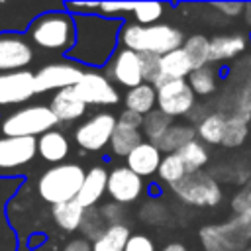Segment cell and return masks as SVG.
Returning <instances> with one entry per match:
<instances>
[{"instance_id":"obj_39","label":"cell","mask_w":251,"mask_h":251,"mask_svg":"<svg viewBox=\"0 0 251 251\" xmlns=\"http://www.w3.org/2000/svg\"><path fill=\"white\" fill-rule=\"evenodd\" d=\"M133 8L135 4H120V2H102L98 6V14L102 18H108V20H118V14H126V12H131L133 14Z\"/></svg>"},{"instance_id":"obj_10","label":"cell","mask_w":251,"mask_h":251,"mask_svg":"<svg viewBox=\"0 0 251 251\" xmlns=\"http://www.w3.org/2000/svg\"><path fill=\"white\" fill-rule=\"evenodd\" d=\"M196 94L190 88L186 78L180 80H167L157 88V108L171 118L186 116L194 108Z\"/></svg>"},{"instance_id":"obj_27","label":"cell","mask_w":251,"mask_h":251,"mask_svg":"<svg viewBox=\"0 0 251 251\" xmlns=\"http://www.w3.org/2000/svg\"><path fill=\"white\" fill-rule=\"evenodd\" d=\"M139 143H143L141 139V131L139 129H133L129 126H124L118 122L114 133H112V139H110V149L112 153H116L118 157H127Z\"/></svg>"},{"instance_id":"obj_37","label":"cell","mask_w":251,"mask_h":251,"mask_svg":"<svg viewBox=\"0 0 251 251\" xmlns=\"http://www.w3.org/2000/svg\"><path fill=\"white\" fill-rule=\"evenodd\" d=\"M163 12H165V4L161 2H141V4H135L133 18L141 25H155L157 20L163 16Z\"/></svg>"},{"instance_id":"obj_32","label":"cell","mask_w":251,"mask_h":251,"mask_svg":"<svg viewBox=\"0 0 251 251\" xmlns=\"http://www.w3.org/2000/svg\"><path fill=\"white\" fill-rule=\"evenodd\" d=\"M182 49L186 51L190 63L194 69L206 67L210 63V39L204 35H190L188 39H184Z\"/></svg>"},{"instance_id":"obj_38","label":"cell","mask_w":251,"mask_h":251,"mask_svg":"<svg viewBox=\"0 0 251 251\" xmlns=\"http://www.w3.org/2000/svg\"><path fill=\"white\" fill-rule=\"evenodd\" d=\"M233 112H235V114L251 116V78H247V80L241 84V88L237 90Z\"/></svg>"},{"instance_id":"obj_3","label":"cell","mask_w":251,"mask_h":251,"mask_svg":"<svg viewBox=\"0 0 251 251\" xmlns=\"http://www.w3.org/2000/svg\"><path fill=\"white\" fill-rule=\"evenodd\" d=\"M120 45L135 53H155L159 57L176 51L184 45V35L178 27L169 24L141 25L137 22L122 24Z\"/></svg>"},{"instance_id":"obj_15","label":"cell","mask_w":251,"mask_h":251,"mask_svg":"<svg viewBox=\"0 0 251 251\" xmlns=\"http://www.w3.org/2000/svg\"><path fill=\"white\" fill-rule=\"evenodd\" d=\"M73 88L84 104L114 106V104L120 102V94H118L116 86L108 80L106 75L96 73V71H84L82 78Z\"/></svg>"},{"instance_id":"obj_18","label":"cell","mask_w":251,"mask_h":251,"mask_svg":"<svg viewBox=\"0 0 251 251\" xmlns=\"http://www.w3.org/2000/svg\"><path fill=\"white\" fill-rule=\"evenodd\" d=\"M108 171L104 167H92L90 171H86L84 182L80 186V192L76 196V202L82 208H94L98 204V200L104 196V192L108 190Z\"/></svg>"},{"instance_id":"obj_5","label":"cell","mask_w":251,"mask_h":251,"mask_svg":"<svg viewBox=\"0 0 251 251\" xmlns=\"http://www.w3.org/2000/svg\"><path fill=\"white\" fill-rule=\"evenodd\" d=\"M59 120L51 112L49 106L41 104H31V106H22L6 116L0 118V135L8 137H41L43 133L55 129Z\"/></svg>"},{"instance_id":"obj_13","label":"cell","mask_w":251,"mask_h":251,"mask_svg":"<svg viewBox=\"0 0 251 251\" xmlns=\"http://www.w3.org/2000/svg\"><path fill=\"white\" fill-rule=\"evenodd\" d=\"M84 71L75 63V61H61V63H51L41 67L35 73V90L39 92H49V90H65L73 88L80 78Z\"/></svg>"},{"instance_id":"obj_36","label":"cell","mask_w":251,"mask_h":251,"mask_svg":"<svg viewBox=\"0 0 251 251\" xmlns=\"http://www.w3.org/2000/svg\"><path fill=\"white\" fill-rule=\"evenodd\" d=\"M108 227H110V226H108V224H106V220L102 218L100 208H96V206H94V208H88V210H86L80 229H82V233H84L88 239L98 241V239L104 235V231H106Z\"/></svg>"},{"instance_id":"obj_41","label":"cell","mask_w":251,"mask_h":251,"mask_svg":"<svg viewBox=\"0 0 251 251\" xmlns=\"http://www.w3.org/2000/svg\"><path fill=\"white\" fill-rule=\"evenodd\" d=\"M98 6L100 4H96V2H67L65 10L71 16H92L98 12Z\"/></svg>"},{"instance_id":"obj_28","label":"cell","mask_w":251,"mask_h":251,"mask_svg":"<svg viewBox=\"0 0 251 251\" xmlns=\"http://www.w3.org/2000/svg\"><path fill=\"white\" fill-rule=\"evenodd\" d=\"M249 122H251V116L231 112L227 116V127H226V135H224L222 145L229 147V149L241 147L249 137Z\"/></svg>"},{"instance_id":"obj_44","label":"cell","mask_w":251,"mask_h":251,"mask_svg":"<svg viewBox=\"0 0 251 251\" xmlns=\"http://www.w3.org/2000/svg\"><path fill=\"white\" fill-rule=\"evenodd\" d=\"M118 122L124 124V126H129V127H133V129H139V127L143 126V116L137 114V112H131V110H124V112L120 114Z\"/></svg>"},{"instance_id":"obj_23","label":"cell","mask_w":251,"mask_h":251,"mask_svg":"<svg viewBox=\"0 0 251 251\" xmlns=\"http://www.w3.org/2000/svg\"><path fill=\"white\" fill-rule=\"evenodd\" d=\"M196 139V129L188 124H173L167 133L155 143L159 147L161 153L171 155V153H178L184 145H188L190 141Z\"/></svg>"},{"instance_id":"obj_16","label":"cell","mask_w":251,"mask_h":251,"mask_svg":"<svg viewBox=\"0 0 251 251\" xmlns=\"http://www.w3.org/2000/svg\"><path fill=\"white\" fill-rule=\"evenodd\" d=\"M143 180L129 167H116L108 175V194L116 204H131L141 196Z\"/></svg>"},{"instance_id":"obj_24","label":"cell","mask_w":251,"mask_h":251,"mask_svg":"<svg viewBox=\"0 0 251 251\" xmlns=\"http://www.w3.org/2000/svg\"><path fill=\"white\" fill-rule=\"evenodd\" d=\"M155 104H157V88L149 82H143L126 92V110L147 116L149 112L155 110Z\"/></svg>"},{"instance_id":"obj_2","label":"cell","mask_w":251,"mask_h":251,"mask_svg":"<svg viewBox=\"0 0 251 251\" xmlns=\"http://www.w3.org/2000/svg\"><path fill=\"white\" fill-rule=\"evenodd\" d=\"M25 37L35 47L69 55L76 41L75 16H71L67 10L45 12L27 25Z\"/></svg>"},{"instance_id":"obj_7","label":"cell","mask_w":251,"mask_h":251,"mask_svg":"<svg viewBox=\"0 0 251 251\" xmlns=\"http://www.w3.org/2000/svg\"><path fill=\"white\" fill-rule=\"evenodd\" d=\"M200 241L204 251H245L249 229L233 218L226 224L204 226L200 229Z\"/></svg>"},{"instance_id":"obj_21","label":"cell","mask_w":251,"mask_h":251,"mask_svg":"<svg viewBox=\"0 0 251 251\" xmlns=\"http://www.w3.org/2000/svg\"><path fill=\"white\" fill-rule=\"evenodd\" d=\"M245 49H247V37L241 33L216 35L214 39H210V63L229 61L241 55Z\"/></svg>"},{"instance_id":"obj_42","label":"cell","mask_w":251,"mask_h":251,"mask_svg":"<svg viewBox=\"0 0 251 251\" xmlns=\"http://www.w3.org/2000/svg\"><path fill=\"white\" fill-rule=\"evenodd\" d=\"M100 214H102V218L106 220L108 226H118V224H122V216H124L122 204H106V206L100 208Z\"/></svg>"},{"instance_id":"obj_12","label":"cell","mask_w":251,"mask_h":251,"mask_svg":"<svg viewBox=\"0 0 251 251\" xmlns=\"http://www.w3.org/2000/svg\"><path fill=\"white\" fill-rule=\"evenodd\" d=\"M33 61V47L29 39L16 31H0V75L25 71Z\"/></svg>"},{"instance_id":"obj_40","label":"cell","mask_w":251,"mask_h":251,"mask_svg":"<svg viewBox=\"0 0 251 251\" xmlns=\"http://www.w3.org/2000/svg\"><path fill=\"white\" fill-rule=\"evenodd\" d=\"M124 251H155V243L143 233H131Z\"/></svg>"},{"instance_id":"obj_25","label":"cell","mask_w":251,"mask_h":251,"mask_svg":"<svg viewBox=\"0 0 251 251\" xmlns=\"http://www.w3.org/2000/svg\"><path fill=\"white\" fill-rule=\"evenodd\" d=\"M226 127H227V116L222 112H212V114H206L198 122L196 133L208 145H222L224 135H226Z\"/></svg>"},{"instance_id":"obj_9","label":"cell","mask_w":251,"mask_h":251,"mask_svg":"<svg viewBox=\"0 0 251 251\" xmlns=\"http://www.w3.org/2000/svg\"><path fill=\"white\" fill-rule=\"evenodd\" d=\"M37 155L35 137H8L0 135V175H16L29 165Z\"/></svg>"},{"instance_id":"obj_43","label":"cell","mask_w":251,"mask_h":251,"mask_svg":"<svg viewBox=\"0 0 251 251\" xmlns=\"http://www.w3.org/2000/svg\"><path fill=\"white\" fill-rule=\"evenodd\" d=\"M212 6L216 10H220L224 16H229V18H237L245 10V6L241 2H218V4H212Z\"/></svg>"},{"instance_id":"obj_34","label":"cell","mask_w":251,"mask_h":251,"mask_svg":"<svg viewBox=\"0 0 251 251\" xmlns=\"http://www.w3.org/2000/svg\"><path fill=\"white\" fill-rule=\"evenodd\" d=\"M178 157L182 159V163L186 165L188 173H196V171H202V167L208 163V149L204 147L202 141H190L188 145H184L180 151H178Z\"/></svg>"},{"instance_id":"obj_6","label":"cell","mask_w":251,"mask_h":251,"mask_svg":"<svg viewBox=\"0 0 251 251\" xmlns=\"http://www.w3.org/2000/svg\"><path fill=\"white\" fill-rule=\"evenodd\" d=\"M171 188L184 204L198 208H214L224 198L220 182L202 171L188 173L180 182L173 184Z\"/></svg>"},{"instance_id":"obj_22","label":"cell","mask_w":251,"mask_h":251,"mask_svg":"<svg viewBox=\"0 0 251 251\" xmlns=\"http://www.w3.org/2000/svg\"><path fill=\"white\" fill-rule=\"evenodd\" d=\"M192 71H194V67H192V63H190V59L182 47L161 57V75H163L165 82L188 78Z\"/></svg>"},{"instance_id":"obj_11","label":"cell","mask_w":251,"mask_h":251,"mask_svg":"<svg viewBox=\"0 0 251 251\" xmlns=\"http://www.w3.org/2000/svg\"><path fill=\"white\" fill-rule=\"evenodd\" d=\"M35 94V73L25 69L0 75V110L25 104Z\"/></svg>"},{"instance_id":"obj_46","label":"cell","mask_w":251,"mask_h":251,"mask_svg":"<svg viewBox=\"0 0 251 251\" xmlns=\"http://www.w3.org/2000/svg\"><path fill=\"white\" fill-rule=\"evenodd\" d=\"M161 251H186V247H184L182 243H169V245H165Z\"/></svg>"},{"instance_id":"obj_8","label":"cell","mask_w":251,"mask_h":251,"mask_svg":"<svg viewBox=\"0 0 251 251\" xmlns=\"http://www.w3.org/2000/svg\"><path fill=\"white\" fill-rule=\"evenodd\" d=\"M118 120L110 112H98L75 129V141L84 151H100L110 143Z\"/></svg>"},{"instance_id":"obj_4","label":"cell","mask_w":251,"mask_h":251,"mask_svg":"<svg viewBox=\"0 0 251 251\" xmlns=\"http://www.w3.org/2000/svg\"><path fill=\"white\" fill-rule=\"evenodd\" d=\"M84 176H86V171L76 163L53 165L39 176L37 192L51 206L71 202V200H76L80 186L84 182Z\"/></svg>"},{"instance_id":"obj_14","label":"cell","mask_w":251,"mask_h":251,"mask_svg":"<svg viewBox=\"0 0 251 251\" xmlns=\"http://www.w3.org/2000/svg\"><path fill=\"white\" fill-rule=\"evenodd\" d=\"M106 76L110 82L114 80V82L126 86L127 90L143 84L141 55L131 51V49L120 47L114 53V57L110 59V63L106 65Z\"/></svg>"},{"instance_id":"obj_26","label":"cell","mask_w":251,"mask_h":251,"mask_svg":"<svg viewBox=\"0 0 251 251\" xmlns=\"http://www.w3.org/2000/svg\"><path fill=\"white\" fill-rule=\"evenodd\" d=\"M51 214H53V220L55 224L65 229V231H75L82 226V220H84V214H86V208H82L76 200H71V202H63V204H57L51 208Z\"/></svg>"},{"instance_id":"obj_48","label":"cell","mask_w":251,"mask_h":251,"mask_svg":"<svg viewBox=\"0 0 251 251\" xmlns=\"http://www.w3.org/2000/svg\"><path fill=\"white\" fill-rule=\"evenodd\" d=\"M245 251H251V249H245Z\"/></svg>"},{"instance_id":"obj_29","label":"cell","mask_w":251,"mask_h":251,"mask_svg":"<svg viewBox=\"0 0 251 251\" xmlns=\"http://www.w3.org/2000/svg\"><path fill=\"white\" fill-rule=\"evenodd\" d=\"M129 237H131V231L126 224L110 226L104 231V235L98 241H94L92 251H124Z\"/></svg>"},{"instance_id":"obj_1","label":"cell","mask_w":251,"mask_h":251,"mask_svg":"<svg viewBox=\"0 0 251 251\" xmlns=\"http://www.w3.org/2000/svg\"><path fill=\"white\" fill-rule=\"evenodd\" d=\"M76 24V41L69 51V59L88 67L108 65L120 43V20H108L100 14L92 16H75Z\"/></svg>"},{"instance_id":"obj_19","label":"cell","mask_w":251,"mask_h":251,"mask_svg":"<svg viewBox=\"0 0 251 251\" xmlns=\"http://www.w3.org/2000/svg\"><path fill=\"white\" fill-rule=\"evenodd\" d=\"M49 108L59 122H75V120L82 118L86 112V104L78 98L75 88H65V90L55 92Z\"/></svg>"},{"instance_id":"obj_35","label":"cell","mask_w":251,"mask_h":251,"mask_svg":"<svg viewBox=\"0 0 251 251\" xmlns=\"http://www.w3.org/2000/svg\"><path fill=\"white\" fill-rule=\"evenodd\" d=\"M231 208L235 212V218L247 229H251V180L245 182L243 188L235 192V196L231 200Z\"/></svg>"},{"instance_id":"obj_47","label":"cell","mask_w":251,"mask_h":251,"mask_svg":"<svg viewBox=\"0 0 251 251\" xmlns=\"http://www.w3.org/2000/svg\"><path fill=\"white\" fill-rule=\"evenodd\" d=\"M247 65H249V69H251V59H249V61H247Z\"/></svg>"},{"instance_id":"obj_30","label":"cell","mask_w":251,"mask_h":251,"mask_svg":"<svg viewBox=\"0 0 251 251\" xmlns=\"http://www.w3.org/2000/svg\"><path fill=\"white\" fill-rule=\"evenodd\" d=\"M188 84L196 96H210L218 88V73L208 65L194 69L188 76Z\"/></svg>"},{"instance_id":"obj_33","label":"cell","mask_w":251,"mask_h":251,"mask_svg":"<svg viewBox=\"0 0 251 251\" xmlns=\"http://www.w3.org/2000/svg\"><path fill=\"white\" fill-rule=\"evenodd\" d=\"M159 178L163 182H169L171 186L180 182L186 175H188V169L186 165L182 163V159L178 157V153H171V155H165L161 165H159V171H157Z\"/></svg>"},{"instance_id":"obj_31","label":"cell","mask_w":251,"mask_h":251,"mask_svg":"<svg viewBox=\"0 0 251 251\" xmlns=\"http://www.w3.org/2000/svg\"><path fill=\"white\" fill-rule=\"evenodd\" d=\"M173 126V118L171 116H167L165 112H161L159 108L157 110H153V112H149L147 116H143V133H145V137L151 141V143H157L165 133H167V129Z\"/></svg>"},{"instance_id":"obj_45","label":"cell","mask_w":251,"mask_h":251,"mask_svg":"<svg viewBox=\"0 0 251 251\" xmlns=\"http://www.w3.org/2000/svg\"><path fill=\"white\" fill-rule=\"evenodd\" d=\"M63 251H92V247L86 239H73L63 247Z\"/></svg>"},{"instance_id":"obj_20","label":"cell","mask_w":251,"mask_h":251,"mask_svg":"<svg viewBox=\"0 0 251 251\" xmlns=\"http://www.w3.org/2000/svg\"><path fill=\"white\" fill-rule=\"evenodd\" d=\"M69 151H71L69 139L65 137V133H61L57 129H51V131L43 133L41 137H37V153L47 163L61 165L67 159Z\"/></svg>"},{"instance_id":"obj_17","label":"cell","mask_w":251,"mask_h":251,"mask_svg":"<svg viewBox=\"0 0 251 251\" xmlns=\"http://www.w3.org/2000/svg\"><path fill=\"white\" fill-rule=\"evenodd\" d=\"M161 161H163V155H161L159 147L151 141H143L126 157V167H129L135 175H139L143 178V176L157 173Z\"/></svg>"}]
</instances>
